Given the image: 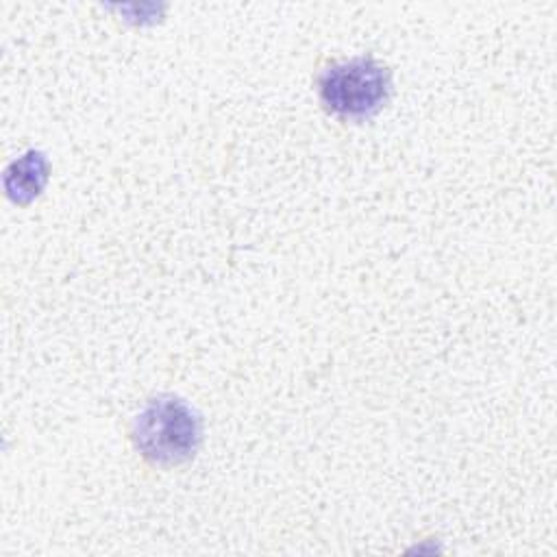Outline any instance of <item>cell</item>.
I'll return each instance as SVG.
<instances>
[{
  "label": "cell",
  "mask_w": 557,
  "mask_h": 557,
  "mask_svg": "<svg viewBox=\"0 0 557 557\" xmlns=\"http://www.w3.org/2000/svg\"><path fill=\"white\" fill-rule=\"evenodd\" d=\"M322 107L350 122L376 115L392 96V72L374 57H352L329 63L318 76Z\"/></svg>",
  "instance_id": "cell-2"
},
{
  "label": "cell",
  "mask_w": 557,
  "mask_h": 557,
  "mask_svg": "<svg viewBox=\"0 0 557 557\" xmlns=\"http://www.w3.org/2000/svg\"><path fill=\"white\" fill-rule=\"evenodd\" d=\"M48 170H50L48 159L41 152H35V150L26 152L24 157H20L7 168V174H4L7 194L20 205L30 202L44 189L48 181Z\"/></svg>",
  "instance_id": "cell-3"
},
{
  "label": "cell",
  "mask_w": 557,
  "mask_h": 557,
  "mask_svg": "<svg viewBox=\"0 0 557 557\" xmlns=\"http://www.w3.org/2000/svg\"><path fill=\"white\" fill-rule=\"evenodd\" d=\"M133 442L144 459L154 466L189 461L202 442L200 413L178 396L150 398L133 422Z\"/></svg>",
  "instance_id": "cell-1"
}]
</instances>
